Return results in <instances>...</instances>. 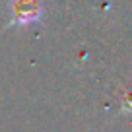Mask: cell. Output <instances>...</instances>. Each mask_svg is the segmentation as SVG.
<instances>
[{
	"label": "cell",
	"mask_w": 132,
	"mask_h": 132,
	"mask_svg": "<svg viewBox=\"0 0 132 132\" xmlns=\"http://www.w3.org/2000/svg\"><path fill=\"white\" fill-rule=\"evenodd\" d=\"M8 12L10 25L25 27L41 21L45 14V2L43 0H8Z\"/></svg>",
	"instance_id": "6da1fadb"
}]
</instances>
